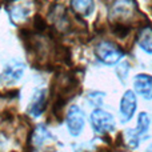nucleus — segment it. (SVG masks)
<instances>
[{"label": "nucleus", "instance_id": "f03ea898", "mask_svg": "<svg viewBox=\"0 0 152 152\" xmlns=\"http://www.w3.org/2000/svg\"><path fill=\"white\" fill-rule=\"evenodd\" d=\"M95 55L102 63L113 66L123 58L124 51L112 42H102L95 47Z\"/></svg>", "mask_w": 152, "mask_h": 152}, {"label": "nucleus", "instance_id": "2eb2a0df", "mask_svg": "<svg viewBox=\"0 0 152 152\" xmlns=\"http://www.w3.org/2000/svg\"><path fill=\"white\" fill-rule=\"evenodd\" d=\"M34 24H35V28H36L39 32L44 31V29L47 28V23H45V21H44V19H43L40 15H36V18H35Z\"/></svg>", "mask_w": 152, "mask_h": 152}, {"label": "nucleus", "instance_id": "0eeeda50", "mask_svg": "<svg viewBox=\"0 0 152 152\" xmlns=\"http://www.w3.org/2000/svg\"><path fill=\"white\" fill-rule=\"evenodd\" d=\"M45 105H47V89L40 88V89H36L35 94L32 95L31 102H29L27 110H28V113L31 116L37 118L45 110Z\"/></svg>", "mask_w": 152, "mask_h": 152}, {"label": "nucleus", "instance_id": "dca6fc26", "mask_svg": "<svg viewBox=\"0 0 152 152\" xmlns=\"http://www.w3.org/2000/svg\"><path fill=\"white\" fill-rule=\"evenodd\" d=\"M145 152H152V144L148 145V148H147V151H145Z\"/></svg>", "mask_w": 152, "mask_h": 152}, {"label": "nucleus", "instance_id": "f3484780", "mask_svg": "<svg viewBox=\"0 0 152 152\" xmlns=\"http://www.w3.org/2000/svg\"><path fill=\"white\" fill-rule=\"evenodd\" d=\"M7 1H12V0H7Z\"/></svg>", "mask_w": 152, "mask_h": 152}, {"label": "nucleus", "instance_id": "4468645a", "mask_svg": "<svg viewBox=\"0 0 152 152\" xmlns=\"http://www.w3.org/2000/svg\"><path fill=\"white\" fill-rule=\"evenodd\" d=\"M124 136H126V142H127V144H128L131 148H137V147H139L140 136L137 135L136 129H131V128H128L126 132H124Z\"/></svg>", "mask_w": 152, "mask_h": 152}, {"label": "nucleus", "instance_id": "39448f33", "mask_svg": "<svg viewBox=\"0 0 152 152\" xmlns=\"http://www.w3.org/2000/svg\"><path fill=\"white\" fill-rule=\"evenodd\" d=\"M67 128L72 136H77L84 128V113L77 105H72L67 113Z\"/></svg>", "mask_w": 152, "mask_h": 152}, {"label": "nucleus", "instance_id": "f8f14e48", "mask_svg": "<svg viewBox=\"0 0 152 152\" xmlns=\"http://www.w3.org/2000/svg\"><path fill=\"white\" fill-rule=\"evenodd\" d=\"M150 126H151V119H150V115L147 112H142L137 118V126H136V132L140 137L142 136H145V134L148 132L150 129Z\"/></svg>", "mask_w": 152, "mask_h": 152}, {"label": "nucleus", "instance_id": "f257e3e1", "mask_svg": "<svg viewBox=\"0 0 152 152\" xmlns=\"http://www.w3.org/2000/svg\"><path fill=\"white\" fill-rule=\"evenodd\" d=\"M136 10V0H113L110 8V18L115 24H126L135 16Z\"/></svg>", "mask_w": 152, "mask_h": 152}, {"label": "nucleus", "instance_id": "6e6552de", "mask_svg": "<svg viewBox=\"0 0 152 152\" xmlns=\"http://www.w3.org/2000/svg\"><path fill=\"white\" fill-rule=\"evenodd\" d=\"M134 88H135V92H137L145 100H151L152 99V76L145 75V74L136 75V77L134 80Z\"/></svg>", "mask_w": 152, "mask_h": 152}, {"label": "nucleus", "instance_id": "9b49d317", "mask_svg": "<svg viewBox=\"0 0 152 152\" xmlns=\"http://www.w3.org/2000/svg\"><path fill=\"white\" fill-rule=\"evenodd\" d=\"M52 135H51V132L48 131V128L44 126V124H39V126L35 128L34 134H32V137H31V143L34 145H36V147H39V145H42L43 143L45 142V140L48 139H52Z\"/></svg>", "mask_w": 152, "mask_h": 152}, {"label": "nucleus", "instance_id": "9d476101", "mask_svg": "<svg viewBox=\"0 0 152 152\" xmlns=\"http://www.w3.org/2000/svg\"><path fill=\"white\" fill-rule=\"evenodd\" d=\"M71 8L72 11L79 16H89L94 12V0H71Z\"/></svg>", "mask_w": 152, "mask_h": 152}, {"label": "nucleus", "instance_id": "ddd939ff", "mask_svg": "<svg viewBox=\"0 0 152 152\" xmlns=\"http://www.w3.org/2000/svg\"><path fill=\"white\" fill-rule=\"evenodd\" d=\"M28 12H29V10L27 7L16 5V7L10 10V18L13 23H20V21H24L28 18Z\"/></svg>", "mask_w": 152, "mask_h": 152}, {"label": "nucleus", "instance_id": "1a4fd4ad", "mask_svg": "<svg viewBox=\"0 0 152 152\" xmlns=\"http://www.w3.org/2000/svg\"><path fill=\"white\" fill-rule=\"evenodd\" d=\"M136 43L143 51L147 53H152V27L151 26H144L140 28L136 36Z\"/></svg>", "mask_w": 152, "mask_h": 152}, {"label": "nucleus", "instance_id": "7ed1b4c3", "mask_svg": "<svg viewBox=\"0 0 152 152\" xmlns=\"http://www.w3.org/2000/svg\"><path fill=\"white\" fill-rule=\"evenodd\" d=\"M91 126L97 134H108L115 129V120L107 111L95 110L91 113Z\"/></svg>", "mask_w": 152, "mask_h": 152}, {"label": "nucleus", "instance_id": "423d86ee", "mask_svg": "<svg viewBox=\"0 0 152 152\" xmlns=\"http://www.w3.org/2000/svg\"><path fill=\"white\" fill-rule=\"evenodd\" d=\"M136 96H135L134 91H127L124 92L123 97L120 102V118L123 123H127L132 119L135 111H136Z\"/></svg>", "mask_w": 152, "mask_h": 152}, {"label": "nucleus", "instance_id": "20e7f679", "mask_svg": "<svg viewBox=\"0 0 152 152\" xmlns=\"http://www.w3.org/2000/svg\"><path fill=\"white\" fill-rule=\"evenodd\" d=\"M24 69H26V66H24L21 61L18 60H12L5 66V68L3 69V72L0 74V81L3 84H13L16 81L20 80V77L24 74Z\"/></svg>", "mask_w": 152, "mask_h": 152}]
</instances>
